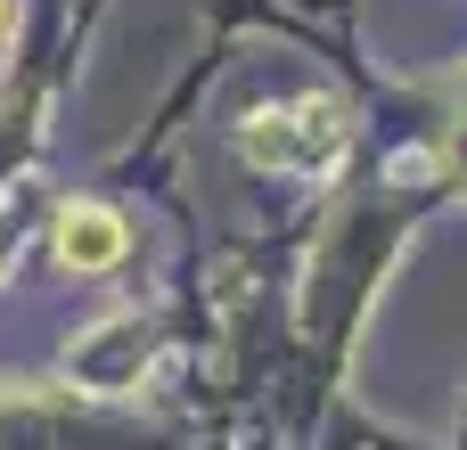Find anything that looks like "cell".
<instances>
[{
  "mask_svg": "<svg viewBox=\"0 0 467 450\" xmlns=\"http://www.w3.org/2000/svg\"><path fill=\"white\" fill-rule=\"evenodd\" d=\"M0 271H8V221H0Z\"/></svg>",
  "mask_w": 467,
  "mask_h": 450,
  "instance_id": "277c9868",
  "label": "cell"
},
{
  "mask_svg": "<svg viewBox=\"0 0 467 450\" xmlns=\"http://www.w3.org/2000/svg\"><path fill=\"white\" fill-rule=\"evenodd\" d=\"M49 246H57L66 271H115V262L131 254V230H123L115 205H90V197H82V205H57Z\"/></svg>",
  "mask_w": 467,
  "mask_h": 450,
  "instance_id": "7a4b0ae2",
  "label": "cell"
},
{
  "mask_svg": "<svg viewBox=\"0 0 467 450\" xmlns=\"http://www.w3.org/2000/svg\"><path fill=\"white\" fill-rule=\"evenodd\" d=\"M8 25H16V0H0V41H8Z\"/></svg>",
  "mask_w": 467,
  "mask_h": 450,
  "instance_id": "3957f363",
  "label": "cell"
},
{
  "mask_svg": "<svg viewBox=\"0 0 467 450\" xmlns=\"http://www.w3.org/2000/svg\"><path fill=\"white\" fill-rule=\"evenodd\" d=\"M246 156L254 164H287V172H320L345 156V115L328 98H296L279 115H254L246 123Z\"/></svg>",
  "mask_w": 467,
  "mask_h": 450,
  "instance_id": "6da1fadb",
  "label": "cell"
}]
</instances>
